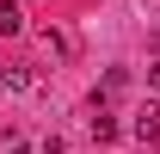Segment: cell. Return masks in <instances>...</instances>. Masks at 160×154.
Instances as JSON below:
<instances>
[{
    "instance_id": "cell-1",
    "label": "cell",
    "mask_w": 160,
    "mask_h": 154,
    "mask_svg": "<svg viewBox=\"0 0 160 154\" xmlns=\"http://www.w3.org/2000/svg\"><path fill=\"white\" fill-rule=\"evenodd\" d=\"M129 136H136V142H160V105H148V111H136V123H129Z\"/></svg>"
},
{
    "instance_id": "cell-3",
    "label": "cell",
    "mask_w": 160,
    "mask_h": 154,
    "mask_svg": "<svg viewBox=\"0 0 160 154\" xmlns=\"http://www.w3.org/2000/svg\"><path fill=\"white\" fill-rule=\"evenodd\" d=\"M19 31H25V13L19 6H0V37H19Z\"/></svg>"
},
{
    "instance_id": "cell-2",
    "label": "cell",
    "mask_w": 160,
    "mask_h": 154,
    "mask_svg": "<svg viewBox=\"0 0 160 154\" xmlns=\"http://www.w3.org/2000/svg\"><path fill=\"white\" fill-rule=\"evenodd\" d=\"M0 80H6L12 93H25V86H31V68H25V62H0Z\"/></svg>"
},
{
    "instance_id": "cell-4",
    "label": "cell",
    "mask_w": 160,
    "mask_h": 154,
    "mask_svg": "<svg viewBox=\"0 0 160 154\" xmlns=\"http://www.w3.org/2000/svg\"><path fill=\"white\" fill-rule=\"evenodd\" d=\"M117 136H123L117 117H92V142H117Z\"/></svg>"
}]
</instances>
